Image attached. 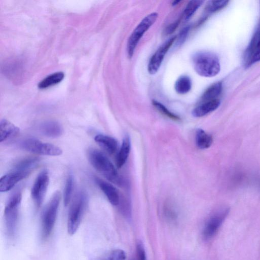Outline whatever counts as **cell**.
Here are the masks:
<instances>
[{
    "label": "cell",
    "mask_w": 260,
    "mask_h": 260,
    "mask_svg": "<svg viewBox=\"0 0 260 260\" xmlns=\"http://www.w3.org/2000/svg\"><path fill=\"white\" fill-rule=\"evenodd\" d=\"M88 158L92 167L108 180L119 185H123L124 181L110 160L101 151L91 149Z\"/></svg>",
    "instance_id": "6da1fadb"
},
{
    "label": "cell",
    "mask_w": 260,
    "mask_h": 260,
    "mask_svg": "<svg viewBox=\"0 0 260 260\" xmlns=\"http://www.w3.org/2000/svg\"><path fill=\"white\" fill-rule=\"evenodd\" d=\"M192 61L195 71L201 76L213 77L220 71L219 59L213 53L207 51L197 52L193 55Z\"/></svg>",
    "instance_id": "7a4b0ae2"
},
{
    "label": "cell",
    "mask_w": 260,
    "mask_h": 260,
    "mask_svg": "<svg viewBox=\"0 0 260 260\" xmlns=\"http://www.w3.org/2000/svg\"><path fill=\"white\" fill-rule=\"evenodd\" d=\"M61 200V193L55 192L44 209L41 216V238L48 239L53 230Z\"/></svg>",
    "instance_id": "3957f363"
},
{
    "label": "cell",
    "mask_w": 260,
    "mask_h": 260,
    "mask_svg": "<svg viewBox=\"0 0 260 260\" xmlns=\"http://www.w3.org/2000/svg\"><path fill=\"white\" fill-rule=\"evenodd\" d=\"M87 196L79 192L75 197L70 207L67 222V231L70 235H74L78 230L87 204Z\"/></svg>",
    "instance_id": "277c9868"
},
{
    "label": "cell",
    "mask_w": 260,
    "mask_h": 260,
    "mask_svg": "<svg viewBox=\"0 0 260 260\" xmlns=\"http://www.w3.org/2000/svg\"><path fill=\"white\" fill-rule=\"evenodd\" d=\"M21 192L13 194L7 202L4 210L6 231L10 237L14 236L18 223L19 208L21 202Z\"/></svg>",
    "instance_id": "5b68a950"
},
{
    "label": "cell",
    "mask_w": 260,
    "mask_h": 260,
    "mask_svg": "<svg viewBox=\"0 0 260 260\" xmlns=\"http://www.w3.org/2000/svg\"><path fill=\"white\" fill-rule=\"evenodd\" d=\"M20 147L25 151L43 155L58 156L62 153L59 147L34 138L23 140L20 143Z\"/></svg>",
    "instance_id": "8992f818"
},
{
    "label": "cell",
    "mask_w": 260,
    "mask_h": 260,
    "mask_svg": "<svg viewBox=\"0 0 260 260\" xmlns=\"http://www.w3.org/2000/svg\"><path fill=\"white\" fill-rule=\"evenodd\" d=\"M158 16L156 12L151 13L147 15L132 32L127 43V52L129 58L133 56L135 48L142 37L156 21Z\"/></svg>",
    "instance_id": "52a82bcc"
},
{
    "label": "cell",
    "mask_w": 260,
    "mask_h": 260,
    "mask_svg": "<svg viewBox=\"0 0 260 260\" xmlns=\"http://www.w3.org/2000/svg\"><path fill=\"white\" fill-rule=\"evenodd\" d=\"M49 183V175L46 170L42 171L37 177L31 190V196L37 208L42 205Z\"/></svg>",
    "instance_id": "ba28073f"
},
{
    "label": "cell",
    "mask_w": 260,
    "mask_h": 260,
    "mask_svg": "<svg viewBox=\"0 0 260 260\" xmlns=\"http://www.w3.org/2000/svg\"><path fill=\"white\" fill-rule=\"evenodd\" d=\"M229 212V209L223 208L212 215L206 222L202 232L205 239L212 238L218 232Z\"/></svg>",
    "instance_id": "9c48e42d"
},
{
    "label": "cell",
    "mask_w": 260,
    "mask_h": 260,
    "mask_svg": "<svg viewBox=\"0 0 260 260\" xmlns=\"http://www.w3.org/2000/svg\"><path fill=\"white\" fill-rule=\"evenodd\" d=\"M176 39V36L170 38L152 56L148 64V71L150 74L153 75L157 72L166 54Z\"/></svg>",
    "instance_id": "30bf717a"
},
{
    "label": "cell",
    "mask_w": 260,
    "mask_h": 260,
    "mask_svg": "<svg viewBox=\"0 0 260 260\" xmlns=\"http://www.w3.org/2000/svg\"><path fill=\"white\" fill-rule=\"evenodd\" d=\"M30 174L13 170L2 176L0 180V191L7 192L11 189L19 181L25 178Z\"/></svg>",
    "instance_id": "8fae6325"
},
{
    "label": "cell",
    "mask_w": 260,
    "mask_h": 260,
    "mask_svg": "<svg viewBox=\"0 0 260 260\" xmlns=\"http://www.w3.org/2000/svg\"><path fill=\"white\" fill-rule=\"evenodd\" d=\"M260 61V31L252 38L244 55V63L249 66Z\"/></svg>",
    "instance_id": "7c38bea8"
},
{
    "label": "cell",
    "mask_w": 260,
    "mask_h": 260,
    "mask_svg": "<svg viewBox=\"0 0 260 260\" xmlns=\"http://www.w3.org/2000/svg\"><path fill=\"white\" fill-rule=\"evenodd\" d=\"M38 130L42 135L51 138L60 137L63 132L61 124L58 122L52 120L41 122L38 126Z\"/></svg>",
    "instance_id": "4fadbf2b"
},
{
    "label": "cell",
    "mask_w": 260,
    "mask_h": 260,
    "mask_svg": "<svg viewBox=\"0 0 260 260\" xmlns=\"http://www.w3.org/2000/svg\"><path fill=\"white\" fill-rule=\"evenodd\" d=\"M95 181L112 205L117 206L119 204V192L113 185L99 178H95Z\"/></svg>",
    "instance_id": "5bb4252c"
},
{
    "label": "cell",
    "mask_w": 260,
    "mask_h": 260,
    "mask_svg": "<svg viewBox=\"0 0 260 260\" xmlns=\"http://www.w3.org/2000/svg\"><path fill=\"white\" fill-rule=\"evenodd\" d=\"M220 104V101L219 99L200 103V104L192 110V114L196 117H203L216 110Z\"/></svg>",
    "instance_id": "9a60e30c"
},
{
    "label": "cell",
    "mask_w": 260,
    "mask_h": 260,
    "mask_svg": "<svg viewBox=\"0 0 260 260\" xmlns=\"http://www.w3.org/2000/svg\"><path fill=\"white\" fill-rule=\"evenodd\" d=\"M94 141L101 147L109 154L114 153L117 149V141L111 136L98 134L94 137Z\"/></svg>",
    "instance_id": "2e32d148"
},
{
    "label": "cell",
    "mask_w": 260,
    "mask_h": 260,
    "mask_svg": "<svg viewBox=\"0 0 260 260\" xmlns=\"http://www.w3.org/2000/svg\"><path fill=\"white\" fill-rule=\"evenodd\" d=\"M19 132L18 127L4 119L0 122V142H2L16 136Z\"/></svg>",
    "instance_id": "e0dca14e"
},
{
    "label": "cell",
    "mask_w": 260,
    "mask_h": 260,
    "mask_svg": "<svg viewBox=\"0 0 260 260\" xmlns=\"http://www.w3.org/2000/svg\"><path fill=\"white\" fill-rule=\"evenodd\" d=\"M40 161V158L36 156L25 157L15 165L14 170L30 174L37 167Z\"/></svg>",
    "instance_id": "ac0fdd59"
},
{
    "label": "cell",
    "mask_w": 260,
    "mask_h": 260,
    "mask_svg": "<svg viewBox=\"0 0 260 260\" xmlns=\"http://www.w3.org/2000/svg\"><path fill=\"white\" fill-rule=\"evenodd\" d=\"M131 149L129 138L126 136L124 138L119 152L116 157V165L118 168H121L126 161Z\"/></svg>",
    "instance_id": "d6986e66"
},
{
    "label": "cell",
    "mask_w": 260,
    "mask_h": 260,
    "mask_svg": "<svg viewBox=\"0 0 260 260\" xmlns=\"http://www.w3.org/2000/svg\"><path fill=\"white\" fill-rule=\"evenodd\" d=\"M222 83L218 82L210 85L203 93L200 103L218 99L222 91Z\"/></svg>",
    "instance_id": "ffe728a7"
},
{
    "label": "cell",
    "mask_w": 260,
    "mask_h": 260,
    "mask_svg": "<svg viewBox=\"0 0 260 260\" xmlns=\"http://www.w3.org/2000/svg\"><path fill=\"white\" fill-rule=\"evenodd\" d=\"M213 142L212 136L205 132L203 129L199 128L196 134V143L198 147L201 149L209 148Z\"/></svg>",
    "instance_id": "44dd1931"
},
{
    "label": "cell",
    "mask_w": 260,
    "mask_h": 260,
    "mask_svg": "<svg viewBox=\"0 0 260 260\" xmlns=\"http://www.w3.org/2000/svg\"><path fill=\"white\" fill-rule=\"evenodd\" d=\"M64 74L62 72H55L47 76L38 84L40 89H44L60 82L64 78Z\"/></svg>",
    "instance_id": "7402d4cb"
},
{
    "label": "cell",
    "mask_w": 260,
    "mask_h": 260,
    "mask_svg": "<svg viewBox=\"0 0 260 260\" xmlns=\"http://www.w3.org/2000/svg\"><path fill=\"white\" fill-rule=\"evenodd\" d=\"M176 91L181 94L188 92L191 88V81L190 78L186 76L180 77L175 84Z\"/></svg>",
    "instance_id": "603a6c76"
},
{
    "label": "cell",
    "mask_w": 260,
    "mask_h": 260,
    "mask_svg": "<svg viewBox=\"0 0 260 260\" xmlns=\"http://www.w3.org/2000/svg\"><path fill=\"white\" fill-rule=\"evenodd\" d=\"M74 178L72 174H70L66 179L64 188L63 190V199L65 206H67L72 198L74 188Z\"/></svg>",
    "instance_id": "cb8c5ba5"
},
{
    "label": "cell",
    "mask_w": 260,
    "mask_h": 260,
    "mask_svg": "<svg viewBox=\"0 0 260 260\" xmlns=\"http://www.w3.org/2000/svg\"><path fill=\"white\" fill-rule=\"evenodd\" d=\"M203 3V1H190L183 12L184 20H186L189 19Z\"/></svg>",
    "instance_id": "d4e9b609"
},
{
    "label": "cell",
    "mask_w": 260,
    "mask_h": 260,
    "mask_svg": "<svg viewBox=\"0 0 260 260\" xmlns=\"http://www.w3.org/2000/svg\"><path fill=\"white\" fill-rule=\"evenodd\" d=\"M229 1H211L209 2L206 7L208 13H214L218 11L228 5Z\"/></svg>",
    "instance_id": "484cf974"
},
{
    "label": "cell",
    "mask_w": 260,
    "mask_h": 260,
    "mask_svg": "<svg viewBox=\"0 0 260 260\" xmlns=\"http://www.w3.org/2000/svg\"><path fill=\"white\" fill-rule=\"evenodd\" d=\"M153 106L164 115L174 120H178L180 118L178 116L170 111L164 105L156 101H153Z\"/></svg>",
    "instance_id": "4316f807"
},
{
    "label": "cell",
    "mask_w": 260,
    "mask_h": 260,
    "mask_svg": "<svg viewBox=\"0 0 260 260\" xmlns=\"http://www.w3.org/2000/svg\"><path fill=\"white\" fill-rule=\"evenodd\" d=\"M126 257L125 251L120 249L112 250L109 254L107 260H125Z\"/></svg>",
    "instance_id": "83f0119b"
},
{
    "label": "cell",
    "mask_w": 260,
    "mask_h": 260,
    "mask_svg": "<svg viewBox=\"0 0 260 260\" xmlns=\"http://www.w3.org/2000/svg\"><path fill=\"white\" fill-rule=\"evenodd\" d=\"M132 260H147L143 243L139 241L136 246V257Z\"/></svg>",
    "instance_id": "f1b7e54d"
},
{
    "label": "cell",
    "mask_w": 260,
    "mask_h": 260,
    "mask_svg": "<svg viewBox=\"0 0 260 260\" xmlns=\"http://www.w3.org/2000/svg\"><path fill=\"white\" fill-rule=\"evenodd\" d=\"M189 29V27H185L183 28L180 32L177 42V45H181L184 42L187 37Z\"/></svg>",
    "instance_id": "f546056e"
},
{
    "label": "cell",
    "mask_w": 260,
    "mask_h": 260,
    "mask_svg": "<svg viewBox=\"0 0 260 260\" xmlns=\"http://www.w3.org/2000/svg\"><path fill=\"white\" fill-rule=\"evenodd\" d=\"M180 22V20H177L175 22L169 25L165 30V34L166 35H170L173 32L176 28L178 27Z\"/></svg>",
    "instance_id": "4dcf8cb0"
},
{
    "label": "cell",
    "mask_w": 260,
    "mask_h": 260,
    "mask_svg": "<svg viewBox=\"0 0 260 260\" xmlns=\"http://www.w3.org/2000/svg\"><path fill=\"white\" fill-rule=\"evenodd\" d=\"M180 2V1H175L172 3V5L175 6L177 4H178V3H179Z\"/></svg>",
    "instance_id": "1f68e13d"
}]
</instances>
